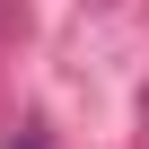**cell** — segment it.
<instances>
[{
    "instance_id": "1",
    "label": "cell",
    "mask_w": 149,
    "mask_h": 149,
    "mask_svg": "<svg viewBox=\"0 0 149 149\" xmlns=\"http://www.w3.org/2000/svg\"><path fill=\"white\" fill-rule=\"evenodd\" d=\"M26 149H35V140H26Z\"/></svg>"
}]
</instances>
